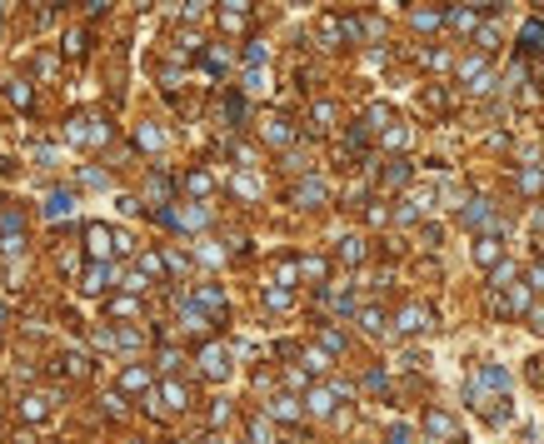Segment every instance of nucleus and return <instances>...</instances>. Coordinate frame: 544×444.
Listing matches in <instances>:
<instances>
[{"label":"nucleus","instance_id":"1","mask_svg":"<svg viewBox=\"0 0 544 444\" xmlns=\"http://www.w3.org/2000/svg\"><path fill=\"white\" fill-rule=\"evenodd\" d=\"M66 140H70V145H105V140H110V125L100 120V115H70Z\"/></svg>","mask_w":544,"mask_h":444},{"label":"nucleus","instance_id":"2","mask_svg":"<svg viewBox=\"0 0 544 444\" xmlns=\"http://www.w3.org/2000/svg\"><path fill=\"white\" fill-rule=\"evenodd\" d=\"M459 220H465L470 230H485V235H505V230L494 225V210H490V200H470V205H465V215H459Z\"/></svg>","mask_w":544,"mask_h":444},{"label":"nucleus","instance_id":"3","mask_svg":"<svg viewBox=\"0 0 544 444\" xmlns=\"http://www.w3.org/2000/svg\"><path fill=\"white\" fill-rule=\"evenodd\" d=\"M430 325H434L430 305H405V310H400V320H394V330H400V334H425Z\"/></svg>","mask_w":544,"mask_h":444},{"label":"nucleus","instance_id":"4","mask_svg":"<svg viewBox=\"0 0 544 444\" xmlns=\"http://www.w3.org/2000/svg\"><path fill=\"white\" fill-rule=\"evenodd\" d=\"M499 260H505V235H479L474 240V265L479 270H494Z\"/></svg>","mask_w":544,"mask_h":444},{"label":"nucleus","instance_id":"5","mask_svg":"<svg viewBox=\"0 0 544 444\" xmlns=\"http://www.w3.org/2000/svg\"><path fill=\"white\" fill-rule=\"evenodd\" d=\"M85 250L95 260H110V250H115V230L110 225H85Z\"/></svg>","mask_w":544,"mask_h":444},{"label":"nucleus","instance_id":"6","mask_svg":"<svg viewBox=\"0 0 544 444\" xmlns=\"http://www.w3.org/2000/svg\"><path fill=\"white\" fill-rule=\"evenodd\" d=\"M200 370L210 374V379H225V374H230V350H225V345H205V350H200Z\"/></svg>","mask_w":544,"mask_h":444},{"label":"nucleus","instance_id":"7","mask_svg":"<svg viewBox=\"0 0 544 444\" xmlns=\"http://www.w3.org/2000/svg\"><path fill=\"white\" fill-rule=\"evenodd\" d=\"M260 135H265L270 145H275V150H285V145L295 140V130H290V120H285V115H265V125H260Z\"/></svg>","mask_w":544,"mask_h":444},{"label":"nucleus","instance_id":"8","mask_svg":"<svg viewBox=\"0 0 544 444\" xmlns=\"http://www.w3.org/2000/svg\"><path fill=\"white\" fill-rule=\"evenodd\" d=\"M110 280H115V270H110L105 260H95V265L85 270V280H80V290H85V294H105Z\"/></svg>","mask_w":544,"mask_h":444},{"label":"nucleus","instance_id":"9","mask_svg":"<svg viewBox=\"0 0 544 444\" xmlns=\"http://www.w3.org/2000/svg\"><path fill=\"white\" fill-rule=\"evenodd\" d=\"M195 310L210 314V320H225V294H220L215 285H200V290H195Z\"/></svg>","mask_w":544,"mask_h":444},{"label":"nucleus","instance_id":"10","mask_svg":"<svg viewBox=\"0 0 544 444\" xmlns=\"http://www.w3.org/2000/svg\"><path fill=\"white\" fill-rule=\"evenodd\" d=\"M20 419H26V425H46L50 419V394H26L20 399Z\"/></svg>","mask_w":544,"mask_h":444},{"label":"nucleus","instance_id":"11","mask_svg":"<svg viewBox=\"0 0 544 444\" xmlns=\"http://www.w3.org/2000/svg\"><path fill=\"white\" fill-rule=\"evenodd\" d=\"M325 200H330V185H325V180H315V175H310V180H300L295 205H305V210H310V205H325Z\"/></svg>","mask_w":544,"mask_h":444},{"label":"nucleus","instance_id":"12","mask_svg":"<svg viewBox=\"0 0 544 444\" xmlns=\"http://www.w3.org/2000/svg\"><path fill=\"white\" fill-rule=\"evenodd\" d=\"M474 405H479V414L490 419V425H510L514 419V410H510V399H479V394H470Z\"/></svg>","mask_w":544,"mask_h":444},{"label":"nucleus","instance_id":"13","mask_svg":"<svg viewBox=\"0 0 544 444\" xmlns=\"http://www.w3.org/2000/svg\"><path fill=\"white\" fill-rule=\"evenodd\" d=\"M70 210H75V195H70V190H50V195H46V220H66Z\"/></svg>","mask_w":544,"mask_h":444},{"label":"nucleus","instance_id":"14","mask_svg":"<svg viewBox=\"0 0 544 444\" xmlns=\"http://www.w3.org/2000/svg\"><path fill=\"white\" fill-rule=\"evenodd\" d=\"M530 285H510V294H505V300H499V314H525L530 310Z\"/></svg>","mask_w":544,"mask_h":444},{"label":"nucleus","instance_id":"15","mask_svg":"<svg viewBox=\"0 0 544 444\" xmlns=\"http://www.w3.org/2000/svg\"><path fill=\"white\" fill-rule=\"evenodd\" d=\"M410 175H414V160H390L385 165V190H400V185H410Z\"/></svg>","mask_w":544,"mask_h":444},{"label":"nucleus","instance_id":"16","mask_svg":"<svg viewBox=\"0 0 544 444\" xmlns=\"http://www.w3.org/2000/svg\"><path fill=\"white\" fill-rule=\"evenodd\" d=\"M160 405L165 410H185V405H190V390H185L180 379H165V385H160Z\"/></svg>","mask_w":544,"mask_h":444},{"label":"nucleus","instance_id":"17","mask_svg":"<svg viewBox=\"0 0 544 444\" xmlns=\"http://www.w3.org/2000/svg\"><path fill=\"white\" fill-rule=\"evenodd\" d=\"M519 40H525V50L539 60V65H544V26H539V20H525V30H519Z\"/></svg>","mask_w":544,"mask_h":444},{"label":"nucleus","instance_id":"18","mask_svg":"<svg viewBox=\"0 0 544 444\" xmlns=\"http://www.w3.org/2000/svg\"><path fill=\"white\" fill-rule=\"evenodd\" d=\"M120 390H125V394H145V390H150V370H145V365H130V370L120 374Z\"/></svg>","mask_w":544,"mask_h":444},{"label":"nucleus","instance_id":"19","mask_svg":"<svg viewBox=\"0 0 544 444\" xmlns=\"http://www.w3.org/2000/svg\"><path fill=\"white\" fill-rule=\"evenodd\" d=\"M425 434H434V439H454V419H450L445 410H430V414H425Z\"/></svg>","mask_w":544,"mask_h":444},{"label":"nucleus","instance_id":"20","mask_svg":"<svg viewBox=\"0 0 544 444\" xmlns=\"http://www.w3.org/2000/svg\"><path fill=\"white\" fill-rule=\"evenodd\" d=\"M0 240H26V220H20V210H0Z\"/></svg>","mask_w":544,"mask_h":444},{"label":"nucleus","instance_id":"21","mask_svg":"<svg viewBox=\"0 0 544 444\" xmlns=\"http://www.w3.org/2000/svg\"><path fill=\"white\" fill-rule=\"evenodd\" d=\"M270 419H300V399L295 394H275L270 399Z\"/></svg>","mask_w":544,"mask_h":444},{"label":"nucleus","instance_id":"22","mask_svg":"<svg viewBox=\"0 0 544 444\" xmlns=\"http://www.w3.org/2000/svg\"><path fill=\"white\" fill-rule=\"evenodd\" d=\"M185 190H190L195 200H210V190H215L210 170H190V175H185Z\"/></svg>","mask_w":544,"mask_h":444},{"label":"nucleus","instance_id":"23","mask_svg":"<svg viewBox=\"0 0 544 444\" xmlns=\"http://www.w3.org/2000/svg\"><path fill=\"white\" fill-rule=\"evenodd\" d=\"M390 125H394L390 105H370V110H365V130H390Z\"/></svg>","mask_w":544,"mask_h":444},{"label":"nucleus","instance_id":"24","mask_svg":"<svg viewBox=\"0 0 544 444\" xmlns=\"http://www.w3.org/2000/svg\"><path fill=\"white\" fill-rule=\"evenodd\" d=\"M305 410H310V414H330V410H334V390H310V394H305Z\"/></svg>","mask_w":544,"mask_h":444},{"label":"nucleus","instance_id":"25","mask_svg":"<svg viewBox=\"0 0 544 444\" xmlns=\"http://www.w3.org/2000/svg\"><path fill=\"white\" fill-rule=\"evenodd\" d=\"M6 95L20 105V110H30V105H35V90H30V80H10V85H6Z\"/></svg>","mask_w":544,"mask_h":444},{"label":"nucleus","instance_id":"26","mask_svg":"<svg viewBox=\"0 0 544 444\" xmlns=\"http://www.w3.org/2000/svg\"><path fill=\"white\" fill-rule=\"evenodd\" d=\"M490 280H494V290H510V285L519 280V265H510V260H499V265L490 270Z\"/></svg>","mask_w":544,"mask_h":444},{"label":"nucleus","instance_id":"27","mask_svg":"<svg viewBox=\"0 0 544 444\" xmlns=\"http://www.w3.org/2000/svg\"><path fill=\"white\" fill-rule=\"evenodd\" d=\"M310 120H315V130H334V120H340V110H334L330 100H320L315 110H310Z\"/></svg>","mask_w":544,"mask_h":444},{"label":"nucleus","instance_id":"28","mask_svg":"<svg viewBox=\"0 0 544 444\" xmlns=\"http://www.w3.org/2000/svg\"><path fill=\"white\" fill-rule=\"evenodd\" d=\"M340 260H345V265H360V260H365V240H360V235H345V240H340Z\"/></svg>","mask_w":544,"mask_h":444},{"label":"nucleus","instance_id":"29","mask_svg":"<svg viewBox=\"0 0 544 444\" xmlns=\"http://www.w3.org/2000/svg\"><path fill=\"white\" fill-rule=\"evenodd\" d=\"M479 385H485V390H510V374L499 365H485V370H479Z\"/></svg>","mask_w":544,"mask_h":444},{"label":"nucleus","instance_id":"30","mask_svg":"<svg viewBox=\"0 0 544 444\" xmlns=\"http://www.w3.org/2000/svg\"><path fill=\"white\" fill-rule=\"evenodd\" d=\"M360 325H365V334H385V310L365 305V310H360Z\"/></svg>","mask_w":544,"mask_h":444},{"label":"nucleus","instance_id":"31","mask_svg":"<svg viewBox=\"0 0 544 444\" xmlns=\"http://www.w3.org/2000/svg\"><path fill=\"white\" fill-rule=\"evenodd\" d=\"M459 80H465V85L474 90L479 80H485V60H479V55H474V60H465V65H459Z\"/></svg>","mask_w":544,"mask_h":444},{"label":"nucleus","instance_id":"32","mask_svg":"<svg viewBox=\"0 0 544 444\" xmlns=\"http://www.w3.org/2000/svg\"><path fill=\"white\" fill-rule=\"evenodd\" d=\"M265 305H270V310H290V305H295V294H290L285 285H270V290H265Z\"/></svg>","mask_w":544,"mask_h":444},{"label":"nucleus","instance_id":"33","mask_svg":"<svg viewBox=\"0 0 544 444\" xmlns=\"http://www.w3.org/2000/svg\"><path fill=\"white\" fill-rule=\"evenodd\" d=\"M315 30H320V40H325L330 50L340 46V20H334V15H320V26H315Z\"/></svg>","mask_w":544,"mask_h":444},{"label":"nucleus","instance_id":"34","mask_svg":"<svg viewBox=\"0 0 544 444\" xmlns=\"http://www.w3.org/2000/svg\"><path fill=\"white\" fill-rule=\"evenodd\" d=\"M165 270H170V265H165V255H140V274H145V280H160Z\"/></svg>","mask_w":544,"mask_h":444},{"label":"nucleus","instance_id":"35","mask_svg":"<svg viewBox=\"0 0 544 444\" xmlns=\"http://www.w3.org/2000/svg\"><path fill=\"white\" fill-rule=\"evenodd\" d=\"M110 314H115V320H130V314H140V300H135V294H120V300L110 305Z\"/></svg>","mask_w":544,"mask_h":444},{"label":"nucleus","instance_id":"36","mask_svg":"<svg viewBox=\"0 0 544 444\" xmlns=\"http://www.w3.org/2000/svg\"><path fill=\"white\" fill-rule=\"evenodd\" d=\"M295 270L305 274V280H325V260H320V255H305V260H300Z\"/></svg>","mask_w":544,"mask_h":444},{"label":"nucleus","instance_id":"37","mask_svg":"<svg viewBox=\"0 0 544 444\" xmlns=\"http://www.w3.org/2000/svg\"><path fill=\"white\" fill-rule=\"evenodd\" d=\"M385 145H390V150H405V145H410V125H390V130H385Z\"/></svg>","mask_w":544,"mask_h":444},{"label":"nucleus","instance_id":"38","mask_svg":"<svg viewBox=\"0 0 544 444\" xmlns=\"http://www.w3.org/2000/svg\"><path fill=\"white\" fill-rule=\"evenodd\" d=\"M270 60V50H265V40H250V50H245V65L255 70V65H265Z\"/></svg>","mask_w":544,"mask_h":444},{"label":"nucleus","instance_id":"39","mask_svg":"<svg viewBox=\"0 0 544 444\" xmlns=\"http://www.w3.org/2000/svg\"><path fill=\"white\" fill-rule=\"evenodd\" d=\"M85 354H60V374H85Z\"/></svg>","mask_w":544,"mask_h":444},{"label":"nucleus","instance_id":"40","mask_svg":"<svg viewBox=\"0 0 544 444\" xmlns=\"http://www.w3.org/2000/svg\"><path fill=\"white\" fill-rule=\"evenodd\" d=\"M519 190H525V195H534V190H544V170H534V165H530V170L519 175Z\"/></svg>","mask_w":544,"mask_h":444},{"label":"nucleus","instance_id":"41","mask_svg":"<svg viewBox=\"0 0 544 444\" xmlns=\"http://www.w3.org/2000/svg\"><path fill=\"white\" fill-rule=\"evenodd\" d=\"M140 145H145V150H160V145H165V135L155 130V125H140V135H135Z\"/></svg>","mask_w":544,"mask_h":444},{"label":"nucleus","instance_id":"42","mask_svg":"<svg viewBox=\"0 0 544 444\" xmlns=\"http://www.w3.org/2000/svg\"><path fill=\"white\" fill-rule=\"evenodd\" d=\"M305 370H315V374L330 370V354H325V350H305Z\"/></svg>","mask_w":544,"mask_h":444},{"label":"nucleus","instance_id":"43","mask_svg":"<svg viewBox=\"0 0 544 444\" xmlns=\"http://www.w3.org/2000/svg\"><path fill=\"white\" fill-rule=\"evenodd\" d=\"M385 444H414V430H410V425H394V430L385 434Z\"/></svg>","mask_w":544,"mask_h":444},{"label":"nucleus","instance_id":"44","mask_svg":"<svg viewBox=\"0 0 544 444\" xmlns=\"http://www.w3.org/2000/svg\"><path fill=\"white\" fill-rule=\"evenodd\" d=\"M439 26V10H414V30H434Z\"/></svg>","mask_w":544,"mask_h":444},{"label":"nucleus","instance_id":"45","mask_svg":"<svg viewBox=\"0 0 544 444\" xmlns=\"http://www.w3.org/2000/svg\"><path fill=\"white\" fill-rule=\"evenodd\" d=\"M450 26L454 30H474V10H450Z\"/></svg>","mask_w":544,"mask_h":444},{"label":"nucleus","instance_id":"46","mask_svg":"<svg viewBox=\"0 0 544 444\" xmlns=\"http://www.w3.org/2000/svg\"><path fill=\"white\" fill-rule=\"evenodd\" d=\"M235 190H240V195H260V180L240 170V175H235Z\"/></svg>","mask_w":544,"mask_h":444},{"label":"nucleus","instance_id":"47","mask_svg":"<svg viewBox=\"0 0 544 444\" xmlns=\"http://www.w3.org/2000/svg\"><path fill=\"white\" fill-rule=\"evenodd\" d=\"M80 50H85V30H70L66 35V55H80Z\"/></svg>","mask_w":544,"mask_h":444},{"label":"nucleus","instance_id":"48","mask_svg":"<svg viewBox=\"0 0 544 444\" xmlns=\"http://www.w3.org/2000/svg\"><path fill=\"white\" fill-rule=\"evenodd\" d=\"M530 290H534V294L544 290V260H534V270H530Z\"/></svg>","mask_w":544,"mask_h":444},{"label":"nucleus","instance_id":"49","mask_svg":"<svg viewBox=\"0 0 544 444\" xmlns=\"http://www.w3.org/2000/svg\"><path fill=\"white\" fill-rule=\"evenodd\" d=\"M365 390H374V394H385L390 385H385V374H380V370H374V374H365Z\"/></svg>","mask_w":544,"mask_h":444},{"label":"nucleus","instance_id":"50","mask_svg":"<svg viewBox=\"0 0 544 444\" xmlns=\"http://www.w3.org/2000/svg\"><path fill=\"white\" fill-rule=\"evenodd\" d=\"M245 10H250V0H225V15H235V20H245Z\"/></svg>","mask_w":544,"mask_h":444},{"label":"nucleus","instance_id":"51","mask_svg":"<svg viewBox=\"0 0 544 444\" xmlns=\"http://www.w3.org/2000/svg\"><path fill=\"white\" fill-rule=\"evenodd\" d=\"M250 434H255V444H270V425H265V419H255V425H250Z\"/></svg>","mask_w":544,"mask_h":444},{"label":"nucleus","instance_id":"52","mask_svg":"<svg viewBox=\"0 0 544 444\" xmlns=\"http://www.w3.org/2000/svg\"><path fill=\"white\" fill-rule=\"evenodd\" d=\"M175 365H180V354H175V350H160V370H165V374H170Z\"/></svg>","mask_w":544,"mask_h":444},{"label":"nucleus","instance_id":"53","mask_svg":"<svg viewBox=\"0 0 544 444\" xmlns=\"http://www.w3.org/2000/svg\"><path fill=\"white\" fill-rule=\"evenodd\" d=\"M425 105L430 110H445V90H425Z\"/></svg>","mask_w":544,"mask_h":444},{"label":"nucleus","instance_id":"54","mask_svg":"<svg viewBox=\"0 0 544 444\" xmlns=\"http://www.w3.org/2000/svg\"><path fill=\"white\" fill-rule=\"evenodd\" d=\"M420 235H425V245H439V240H445V230H439V225H425Z\"/></svg>","mask_w":544,"mask_h":444},{"label":"nucleus","instance_id":"55","mask_svg":"<svg viewBox=\"0 0 544 444\" xmlns=\"http://www.w3.org/2000/svg\"><path fill=\"white\" fill-rule=\"evenodd\" d=\"M205 10V0H190V6H185V15H200Z\"/></svg>","mask_w":544,"mask_h":444},{"label":"nucleus","instance_id":"56","mask_svg":"<svg viewBox=\"0 0 544 444\" xmlns=\"http://www.w3.org/2000/svg\"><path fill=\"white\" fill-rule=\"evenodd\" d=\"M470 6H474V10H494V0H470Z\"/></svg>","mask_w":544,"mask_h":444},{"label":"nucleus","instance_id":"57","mask_svg":"<svg viewBox=\"0 0 544 444\" xmlns=\"http://www.w3.org/2000/svg\"><path fill=\"white\" fill-rule=\"evenodd\" d=\"M534 330H544V310H534Z\"/></svg>","mask_w":544,"mask_h":444},{"label":"nucleus","instance_id":"58","mask_svg":"<svg viewBox=\"0 0 544 444\" xmlns=\"http://www.w3.org/2000/svg\"><path fill=\"white\" fill-rule=\"evenodd\" d=\"M200 444H225V439H220V434H205V439H200Z\"/></svg>","mask_w":544,"mask_h":444},{"label":"nucleus","instance_id":"59","mask_svg":"<svg viewBox=\"0 0 544 444\" xmlns=\"http://www.w3.org/2000/svg\"><path fill=\"white\" fill-rule=\"evenodd\" d=\"M6 314H10V310H6V305H0V320H6Z\"/></svg>","mask_w":544,"mask_h":444},{"label":"nucleus","instance_id":"60","mask_svg":"<svg viewBox=\"0 0 544 444\" xmlns=\"http://www.w3.org/2000/svg\"><path fill=\"white\" fill-rule=\"evenodd\" d=\"M0 10H6V0H0Z\"/></svg>","mask_w":544,"mask_h":444}]
</instances>
